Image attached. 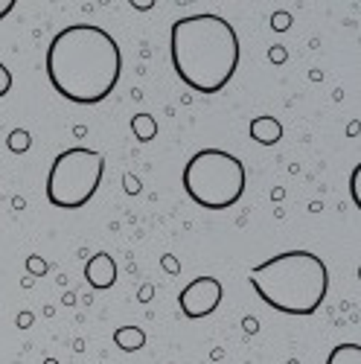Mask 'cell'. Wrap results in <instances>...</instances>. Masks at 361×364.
Returning a JSON list of instances; mask_svg holds the SVG:
<instances>
[{"mask_svg":"<svg viewBox=\"0 0 361 364\" xmlns=\"http://www.w3.org/2000/svg\"><path fill=\"white\" fill-rule=\"evenodd\" d=\"M123 73V53L108 29L70 23L47 47V79L55 94L76 105L102 102Z\"/></svg>","mask_w":361,"mask_h":364,"instance_id":"6da1fadb","label":"cell"},{"mask_svg":"<svg viewBox=\"0 0 361 364\" xmlns=\"http://www.w3.org/2000/svg\"><path fill=\"white\" fill-rule=\"evenodd\" d=\"M239 36L213 12L178 18L169 29V55L178 79L198 94H219L239 68Z\"/></svg>","mask_w":361,"mask_h":364,"instance_id":"7a4b0ae2","label":"cell"},{"mask_svg":"<svg viewBox=\"0 0 361 364\" xmlns=\"http://www.w3.org/2000/svg\"><path fill=\"white\" fill-rule=\"evenodd\" d=\"M265 306L283 315H312L329 291L326 262L312 251H283L248 271Z\"/></svg>","mask_w":361,"mask_h":364,"instance_id":"3957f363","label":"cell"},{"mask_svg":"<svg viewBox=\"0 0 361 364\" xmlns=\"http://www.w3.org/2000/svg\"><path fill=\"white\" fill-rule=\"evenodd\" d=\"M184 190L187 196L207 207V210H225L233 207L245 196V164L225 149H201L184 166Z\"/></svg>","mask_w":361,"mask_h":364,"instance_id":"277c9868","label":"cell"},{"mask_svg":"<svg viewBox=\"0 0 361 364\" xmlns=\"http://www.w3.org/2000/svg\"><path fill=\"white\" fill-rule=\"evenodd\" d=\"M105 175V158L94 149L73 146L55 155L47 175V201L62 210H79L97 196Z\"/></svg>","mask_w":361,"mask_h":364,"instance_id":"5b68a950","label":"cell"},{"mask_svg":"<svg viewBox=\"0 0 361 364\" xmlns=\"http://www.w3.org/2000/svg\"><path fill=\"white\" fill-rule=\"evenodd\" d=\"M222 297H225V289L216 277H195L178 294V306L187 318H207L219 309Z\"/></svg>","mask_w":361,"mask_h":364,"instance_id":"8992f818","label":"cell"},{"mask_svg":"<svg viewBox=\"0 0 361 364\" xmlns=\"http://www.w3.org/2000/svg\"><path fill=\"white\" fill-rule=\"evenodd\" d=\"M85 280L97 291H105L117 283V262L111 254H94L85 265Z\"/></svg>","mask_w":361,"mask_h":364,"instance_id":"52a82bcc","label":"cell"},{"mask_svg":"<svg viewBox=\"0 0 361 364\" xmlns=\"http://www.w3.org/2000/svg\"><path fill=\"white\" fill-rule=\"evenodd\" d=\"M248 134L259 146H274L283 137V126H280V119H274V117H257V119H251Z\"/></svg>","mask_w":361,"mask_h":364,"instance_id":"ba28073f","label":"cell"},{"mask_svg":"<svg viewBox=\"0 0 361 364\" xmlns=\"http://www.w3.org/2000/svg\"><path fill=\"white\" fill-rule=\"evenodd\" d=\"M114 341L119 350H126V353H137L146 347V332L140 326H119L114 332Z\"/></svg>","mask_w":361,"mask_h":364,"instance_id":"9c48e42d","label":"cell"},{"mask_svg":"<svg viewBox=\"0 0 361 364\" xmlns=\"http://www.w3.org/2000/svg\"><path fill=\"white\" fill-rule=\"evenodd\" d=\"M326 364H361V347L358 344H338L333 347V353H329Z\"/></svg>","mask_w":361,"mask_h":364,"instance_id":"30bf717a","label":"cell"},{"mask_svg":"<svg viewBox=\"0 0 361 364\" xmlns=\"http://www.w3.org/2000/svg\"><path fill=\"white\" fill-rule=\"evenodd\" d=\"M131 129H134L137 140H143V143H149V140L158 134V123H155L152 114H137V117L131 119Z\"/></svg>","mask_w":361,"mask_h":364,"instance_id":"8fae6325","label":"cell"},{"mask_svg":"<svg viewBox=\"0 0 361 364\" xmlns=\"http://www.w3.org/2000/svg\"><path fill=\"white\" fill-rule=\"evenodd\" d=\"M6 146H9V151H15V155H23V151H29V146H33V134L26 129H15L6 137Z\"/></svg>","mask_w":361,"mask_h":364,"instance_id":"7c38bea8","label":"cell"},{"mask_svg":"<svg viewBox=\"0 0 361 364\" xmlns=\"http://www.w3.org/2000/svg\"><path fill=\"white\" fill-rule=\"evenodd\" d=\"M9 90H12V73L4 62H0V97H6Z\"/></svg>","mask_w":361,"mask_h":364,"instance_id":"4fadbf2b","label":"cell"},{"mask_svg":"<svg viewBox=\"0 0 361 364\" xmlns=\"http://www.w3.org/2000/svg\"><path fill=\"white\" fill-rule=\"evenodd\" d=\"M26 268L33 271V274H44V271H47V262H44L41 257H29V259H26Z\"/></svg>","mask_w":361,"mask_h":364,"instance_id":"5bb4252c","label":"cell"},{"mask_svg":"<svg viewBox=\"0 0 361 364\" xmlns=\"http://www.w3.org/2000/svg\"><path fill=\"white\" fill-rule=\"evenodd\" d=\"M358 175H361V166L352 169V181H350V187H352V201H355V204L361 201V196H358Z\"/></svg>","mask_w":361,"mask_h":364,"instance_id":"9a60e30c","label":"cell"},{"mask_svg":"<svg viewBox=\"0 0 361 364\" xmlns=\"http://www.w3.org/2000/svg\"><path fill=\"white\" fill-rule=\"evenodd\" d=\"M12 9H15V0H0V21H4Z\"/></svg>","mask_w":361,"mask_h":364,"instance_id":"2e32d148","label":"cell"},{"mask_svg":"<svg viewBox=\"0 0 361 364\" xmlns=\"http://www.w3.org/2000/svg\"><path fill=\"white\" fill-rule=\"evenodd\" d=\"M126 190H129V193H137V190H140V181L131 178V175H126Z\"/></svg>","mask_w":361,"mask_h":364,"instance_id":"e0dca14e","label":"cell"},{"mask_svg":"<svg viewBox=\"0 0 361 364\" xmlns=\"http://www.w3.org/2000/svg\"><path fill=\"white\" fill-rule=\"evenodd\" d=\"M274 26H277V29H286V26H289V15H286V12H280V15L274 18Z\"/></svg>","mask_w":361,"mask_h":364,"instance_id":"ac0fdd59","label":"cell"},{"mask_svg":"<svg viewBox=\"0 0 361 364\" xmlns=\"http://www.w3.org/2000/svg\"><path fill=\"white\" fill-rule=\"evenodd\" d=\"M29 323H33V315L23 312V315H21V326H29Z\"/></svg>","mask_w":361,"mask_h":364,"instance_id":"d6986e66","label":"cell"},{"mask_svg":"<svg viewBox=\"0 0 361 364\" xmlns=\"http://www.w3.org/2000/svg\"><path fill=\"white\" fill-rule=\"evenodd\" d=\"M131 6H134V9H152L155 4H152V0H146V4H131Z\"/></svg>","mask_w":361,"mask_h":364,"instance_id":"ffe728a7","label":"cell"},{"mask_svg":"<svg viewBox=\"0 0 361 364\" xmlns=\"http://www.w3.org/2000/svg\"><path fill=\"white\" fill-rule=\"evenodd\" d=\"M44 364H58V361H55V358H47V361H44Z\"/></svg>","mask_w":361,"mask_h":364,"instance_id":"44dd1931","label":"cell"}]
</instances>
